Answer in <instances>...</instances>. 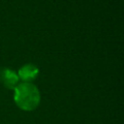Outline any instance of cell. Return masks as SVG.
Returning a JSON list of instances; mask_svg holds the SVG:
<instances>
[{
    "label": "cell",
    "mask_w": 124,
    "mask_h": 124,
    "mask_svg": "<svg viewBox=\"0 0 124 124\" xmlns=\"http://www.w3.org/2000/svg\"><path fill=\"white\" fill-rule=\"evenodd\" d=\"M15 102L24 110H33L40 103V92L38 88L30 82H22L15 88Z\"/></svg>",
    "instance_id": "obj_1"
},
{
    "label": "cell",
    "mask_w": 124,
    "mask_h": 124,
    "mask_svg": "<svg viewBox=\"0 0 124 124\" xmlns=\"http://www.w3.org/2000/svg\"><path fill=\"white\" fill-rule=\"evenodd\" d=\"M0 81L5 87L9 89H14L18 81L17 75L11 69H1L0 70Z\"/></svg>",
    "instance_id": "obj_2"
},
{
    "label": "cell",
    "mask_w": 124,
    "mask_h": 124,
    "mask_svg": "<svg viewBox=\"0 0 124 124\" xmlns=\"http://www.w3.org/2000/svg\"><path fill=\"white\" fill-rule=\"evenodd\" d=\"M38 74H39V69L35 65H33V64H26V65L22 66L18 70L17 77L20 78L25 82H28V81L34 79L37 77Z\"/></svg>",
    "instance_id": "obj_3"
}]
</instances>
